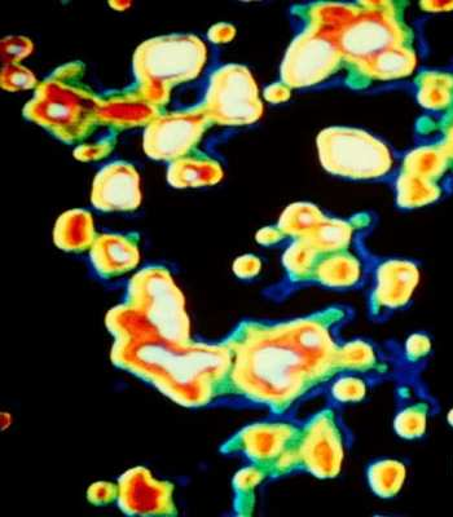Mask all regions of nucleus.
<instances>
[{"label": "nucleus", "mask_w": 453, "mask_h": 517, "mask_svg": "<svg viewBox=\"0 0 453 517\" xmlns=\"http://www.w3.org/2000/svg\"><path fill=\"white\" fill-rule=\"evenodd\" d=\"M205 48L196 38H162L144 44L136 55L138 74L158 82L187 81L199 74Z\"/></svg>", "instance_id": "1"}, {"label": "nucleus", "mask_w": 453, "mask_h": 517, "mask_svg": "<svg viewBox=\"0 0 453 517\" xmlns=\"http://www.w3.org/2000/svg\"><path fill=\"white\" fill-rule=\"evenodd\" d=\"M298 445L301 463L312 475L321 479L338 475L343 462V444L332 413H320L299 436Z\"/></svg>", "instance_id": "2"}, {"label": "nucleus", "mask_w": 453, "mask_h": 517, "mask_svg": "<svg viewBox=\"0 0 453 517\" xmlns=\"http://www.w3.org/2000/svg\"><path fill=\"white\" fill-rule=\"evenodd\" d=\"M420 273L417 265L407 260H389L378 269L371 311L377 320L407 306L412 298Z\"/></svg>", "instance_id": "3"}, {"label": "nucleus", "mask_w": 453, "mask_h": 517, "mask_svg": "<svg viewBox=\"0 0 453 517\" xmlns=\"http://www.w3.org/2000/svg\"><path fill=\"white\" fill-rule=\"evenodd\" d=\"M139 201V178L134 169L111 165L100 172L94 188V202L99 209H134Z\"/></svg>", "instance_id": "4"}, {"label": "nucleus", "mask_w": 453, "mask_h": 517, "mask_svg": "<svg viewBox=\"0 0 453 517\" xmlns=\"http://www.w3.org/2000/svg\"><path fill=\"white\" fill-rule=\"evenodd\" d=\"M200 123L189 117L167 118L149 128L145 148L151 157H178L200 138Z\"/></svg>", "instance_id": "5"}, {"label": "nucleus", "mask_w": 453, "mask_h": 517, "mask_svg": "<svg viewBox=\"0 0 453 517\" xmlns=\"http://www.w3.org/2000/svg\"><path fill=\"white\" fill-rule=\"evenodd\" d=\"M213 101L210 104L221 117L227 122H249L258 117L261 106L255 97L252 79L246 74L243 82L231 85H219L213 83V90L210 92Z\"/></svg>", "instance_id": "6"}, {"label": "nucleus", "mask_w": 453, "mask_h": 517, "mask_svg": "<svg viewBox=\"0 0 453 517\" xmlns=\"http://www.w3.org/2000/svg\"><path fill=\"white\" fill-rule=\"evenodd\" d=\"M417 97L421 105L433 112H448L453 108V73L430 70L417 79Z\"/></svg>", "instance_id": "7"}, {"label": "nucleus", "mask_w": 453, "mask_h": 517, "mask_svg": "<svg viewBox=\"0 0 453 517\" xmlns=\"http://www.w3.org/2000/svg\"><path fill=\"white\" fill-rule=\"evenodd\" d=\"M314 272L321 285L332 289H347L359 281L360 264L349 254H334L320 260Z\"/></svg>", "instance_id": "8"}, {"label": "nucleus", "mask_w": 453, "mask_h": 517, "mask_svg": "<svg viewBox=\"0 0 453 517\" xmlns=\"http://www.w3.org/2000/svg\"><path fill=\"white\" fill-rule=\"evenodd\" d=\"M406 475V466L395 459H378L368 467L369 486L381 498L397 496L406 481Z\"/></svg>", "instance_id": "9"}, {"label": "nucleus", "mask_w": 453, "mask_h": 517, "mask_svg": "<svg viewBox=\"0 0 453 517\" xmlns=\"http://www.w3.org/2000/svg\"><path fill=\"white\" fill-rule=\"evenodd\" d=\"M294 431L287 426L252 428L246 436V446L255 458H274L290 443Z\"/></svg>", "instance_id": "10"}, {"label": "nucleus", "mask_w": 453, "mask_h": 517, "mask_svg": "<svg viewBox=\"0 0 453 517\" xmlns=\"http://www.w3.org/2000/svg\"><path fill=\"white\" fill-rule=\"evenodd\" d=\"M338 368L368 370L376 365V353L372 346L362 340L346 343L338 349Z\"/></svg>", "instance_id": "11"}, {"label": "nucleus", "mask_w": 453, "mask_h": 517, "mask_svg": "<svg viewBox=\"0 0 453 517\" xmlns=\"http://www.w3.org/2000/svg\"><path fill=\"white\" fill-rule=\"evenodd\" d=\"M428 410L422 404L407 406L397 414L394 428L403 439L413 440L424 436L428 423Z\"/></svg>", "instance_id": "12"}, {"label": "nucleus", "mask_w": 453, "mask_h": 517, "mask_svg": "<svg viewBox=\"0 0 453 517\" xmlns=\"http://www.w3.org/2000/svg\"><path fill=\"white\" fill-rule=\"evenodd\" d=\"M331 393L333 399L342 404L362 401L367 395V384L364 380L345 375L334 382Z\"/></svg>", "instance_id": "13"}, {"label": "nucleus", "mask_w": 453, "mask_h": 517, "mask_svg": "<svg viewBox=\"0 0 453 517\" xmlns=\"http://www.w3.org/2000/svg\"><path fill=\"white\" fill-rule=\"evenodd\" d=\"M430 349L431 342L428 335L419 333L413 334L407 339L404 352H406L408 361L419 362L429 355Z\"/></svg>", "instance_id": "14"}, {"label": "nucleus", "mask_w": 453, "mask_h": 517, "mask_svg": "<svg viewBox=\"0 0 453 517\" xmlns=\"http://www.w3.org/2000/svg\"><path fill=\"white\" fill-rule=\"evenodd\" d=\"M442 138L439 140V147L446 154L450 169H453V108L444 114L442 122Z\"/></svg>", "instance_id": "15"}, {"label": "nucleus", "mask_w": 453, "mask_h": 517, "mask_svg": "<svg viewBox=\"0 0 453 517\" xmlns=\"http://www.w3.org/2000/svg\"><path fill=\"white\" fill-rule=\"evenodd\" d=\"M236 269L241 277L254 276L258 272L259 263L255 258H243L237 262Z\"/></svg>", "instance_id": "16"}, {"label": "nucleus", "mask_w": 453, "mask_h": 517, "mask_svg": "<svg viewBox=\"0 0 453 517\" xmlns=\"http://www.w3.org/2000/svg\"><path fill=\"white\" fill-rule=\"evenodd\" d=\"M422 7H425V10L428 12L453 11V3L430 2L422 4Z\"/></svg>", "instance_id": "17"}, {"label": "nucleus", "mask_w": 453, "mask_h": 517, "mask_svg": "<svg viewBox=\"0 0 453 517\" xmlns=\"http://www.w3.org/2000/svg\"><path fill=\"white\" fill-rule=\"evenodd\" d=\"M448 423H450L451 426L453 427V409L451 410L450 413H448Z\"/></svg>", "instance_id": "18"}]
</instances>
